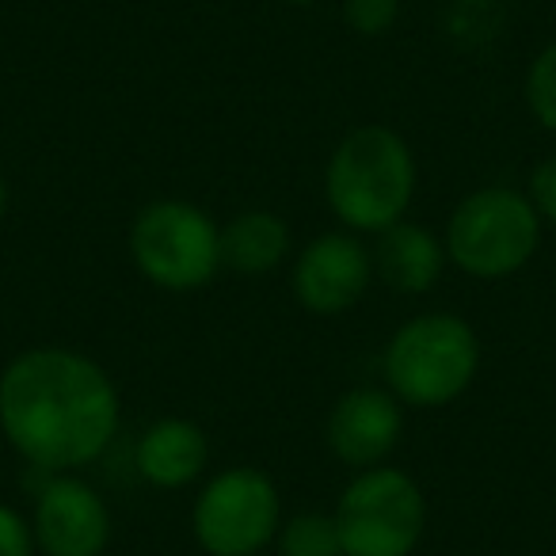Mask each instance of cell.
I'll list each match as a JSON object with an SVG mask.
<instances>
[{
	"label": "cell",
	"instance_id": "cell-1",
	"mask_svg": "<svg viewBox=\"0 0 556 556\" xmlns=\"http://www.w3.org/2000/svg\"><path fill=\"white\" fill-rule=\"evenodd\" d=\"M118 427V386L85 351L27 348L0 370V431L35 469H88L111 450Z\"/></svg>",
	"mask_w": 556,
	"mask_h": 556
},
{
	"label": "cell",
	"instance_id": "cell-2",
	"mask_svg": "<svg viewBox=\"0 0 556 556\" xmlns=\"http://www.w3.org/2000/svg\"><path fill=\"white\" fill-rule=\"evenodd\" d=\"M416 153L393 126L381 123L348 130L325 164L328 210L358 237H378L381 229L401 222L416 199Z\"/></svg>",
	"mask_w": 556,
	"mask_h": 556
},
{
	"label": "cell",
	"instance_id": "cell-3",
	"mask_svg": "<svg viewBox=\"0 0 556 556\" xmlns=\"http://www.w3.org/2000/svg\"><path fill=\"white\" fill-rule=\"evenodd\" d=\"M480 370V336L454 313H419L381 351L386 389L404 408H446L462 401Z\"/></svg>",
	"mask_w": 556,
	"mask_h": 556
},
{
	"label": "cell",
	"instance_id": "cell-4",
	"mask_svg": "<svg viewBox=\"0 0 556 556\" xmlns=\"http://www.w3.org/2000/svg\"><path fill=\"white\" fill-rule=\"evenodd\" d=\"M545 222L533 210L530 194L518 187H477L454 206L442 232L446 260L462 275L495 282L510 278L538 255Z\"/></svg>",
	"mask_w": 556,
	"mask_h": 556
},
{
	"label": "cell",
	"instance_id": "cell-5",
	"mask_svg": "<svg viewBox=\"0 0 556 556\" xmlns=\"http://www.w3.org/2000/svg\"><path fill=\"white\" fill-rule=\"evenodd\" d=\"M126 244L138 275L168 294L210 287L222 270V225L187 199H156L141 206Z\"/></svg>",
	"mask_w": 556,
	"mask_h": 556
},
{
	"label": "cell",
	"instance_id": "cell-6",
	"mask_svg": "<svg viewBox=\"0 0 556 556\" xmlns=\"http://www.w3.org/2000/svg\"><path fill=\"white\" fill-rule=\"evenodd\" d=\"M343 556H412L427 533V495L396 465H374L351 477L336 503Z\"/></svg>",
	"mask_w": 556,
	"mask_h": 556
},
{
	"label": "cell",
	"instance_id": "cell-7",
	"mask_svg": "<svg viewBox=\"0 0 556 556\" xmlns=\"http://www.w3.org/2000/svg\"><path fill=\"white\" fill-rule=\"evenodd\" d=\"M282 526V495L263 469L229 465L199 488L191 530L210 556H260Z\"/></svg>",
	"mask_w": 556,
	"mask_h": 556
},
{
	"label": "cell",
	"instance_id": "cell-8",
	"mask_svg": "<svg viewBox=\"0 0 556 556\" xmlns=\"http://www.w3.org/2000/svg\"><path fill=\"white\" fill-rule=\"evenodd\" d=\"M374 282V260L363 237L351 229H332L313 237L294 255L290 287L305 313L313 317H343L366 298Z\"/></svg>",
	"mask_w": 556,
	"mask_h": 556
},
{
	"label": "cell",
	"instance_id": "cell-9",
	"mask_svg": "<svg viewBox=\"0 0 556 556\" xmlns=\"http://www.w3.org/2000/svg\"><path fill=\"white\" fill-rule=\"evenodd\" d=\"M42 556H103L111 545V507L77 472H47L31 510Z\"/></svg>",
	"mask_w": 556,
	"mask_h": 556
},
{
	"label": "cell",
	"instance_id": "cell-10",
	"mask_svg": "<svg viewBox=\"0 0 556 556\" xmlns=\"http://www.w3.org/2000/svg\"><path fill=\"white\" fill-rule=\"evenodd\" d=\"M404 439V404L389 389L355 386L336 396L325 419V442L332 457L348 469L363 472L386 465Z\"/></svg>",
	"mask_w": 556,
	"mask_h": 556
},
{
	"label": "cell",
	"instance_id": "cell-11",
	"mask_svg": "<svg viewBox=\"0 0 556 556\" xmlns=\"http://www.w3.org/2000/svg\"><path fill=\"white\" fill-rule=\"evenodd\" d=\"M210 465V439L194 419L164 416L141 431L134 446V469L149 488L179 492L194 484Z\"/></svg>",
	"mask_w": 556,
	"mask_h": 556
},
{
	"label": "cell",
	"instance_id": "cell-12",
	"mask_svg": "<svg viewBox=\"0 0 556 556\" xmlns=\"http://www.w3.org/2000/svg\"><path fill=\"white\" fill-rule=\"evenodd\" d=\"M374 260V278L381 287H389L393 294L419 298L427 290L439 287L442 270H446V244L439 232H431L427 225L401 217L396 225L378 232V244L370 248Z\"/></svg>",
	"mask_w": 556,
	"mask_h": 556
},
{
	"label": "cell",
	"instance_id": "cell-13",
	"mask_svg": "<svg viewBox=\"0 0 556 556\" xmlns=\"http://www.w3.org/2000/svg\"><path fill=\"white\" fill-rule=\"evenodd\" d=\"M294 237L275 210H240L222 225V267L260 278L287 263Z\"/></svg>",
	"mask_w": 556,
	"mask_h": 556
},
{
	"label": "cell",
	"instance_id": "cell-14",
	"mask_svg": "<svg viewBox=\"0 0 556 556\" xmlns=\"http://www.w3.org/2000/svg\"><path fill=\"white\" fill-rule=\"evenodd\" d=\"M278 556H343L340 526L328 510H298L278 526Z\"/></svg>",
	"mask_w": 556,
	"mask_h": 556
},
{
	"label": "cell",
	"instance_id": "cell-15",
	"mask_svg": "<svg viewBox=\"0 0 556 556\" xmlns=\"http://www.w3.org/2000/svg\"><path fill=\"white\" fill-rule=\"evenodd\" d=\"M526 108L545 130L556 134V39L541 47L526 70Z\"/></svg>",
	"mask_w": 556,
	"mask_h": 556
},
{
	"label": "cell",
	"instance_id": "cell-16",
	"mask_svg": "<svg viewBox=\"0 0 556 556\" xmlns=\"http://www.w3.org/2000/svg\"><path fill=\"white\" fill-rule=\"evenodd\" d=\"M343 20L363 39H381L401 20V0H343Z\"/></svg>",
	"mask_w": 556,
	"mask_h": 556
},
{
	"label": "cell",
	"instance_id": "cell-17",
	"mask_svg": "<svg viewBox=\"0 0 556 556\" xmlns=\"http://www.w3.org/2000/svg\"><path fill=\"white\" fill-rule=\"evenodd\" d=\"M35 526L24 510L0 503V556H35Z\"/></svg>",
	"mask_w": 556,
	"mask_h": 556
},
{
	"label": "cell",
	"instance_id": "cell-18",
	"mask_svg": "<svg viewBox=\"0 0 556 556\" xmlns=\"http://www.w3.org/2000/svg\"><path fill=\"white\" fill-rule=\"evenodd\" d=\"M526 194H530V202H533V210H538L541 222L556 225V153L545 156V161L530 172V187H526Z\"/></svg>",
	"mask_w": 556,
	"mask_h": 556
},
{
	"label": "cell",
	"instance_id": "cell-19",
	"mask_svg": "<svg viewBox=\"0 0 556 556\" xmlns=\"http://www.w3.org/2000/svg\"><path fill=\"white\" fill-rule=\"evenodd\" d=\"M9 214V179H4V168H0V222Z\"/></svg>",
	"mask_w": 556,
	"mask_h": 556
},
{
	"label": "cell",
	"instance_id": "cell-20",
	"mask_svg": "<svg viewBox=\"0 0 556 556\" xmlns=\"http://www.w3.org/2000/svg\"><path fill=\"white\" fill-rule=\"evenodd\" d=\"M282 4H294V9H305V4H317V0H282Z\"/></svg>",
	"mask_w": 556,
	"mask_h": 556
}]
</instances>
